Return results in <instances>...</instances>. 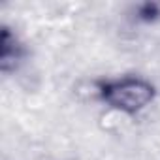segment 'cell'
I'll return each mask as SVG.
<instances>
[{
	"instance_id": "1",
	"label": "cell",
	"mask_w": 160,
	"mask_h": 160,
	"mask_svg": "<svg viewBox=\"0 0 160 160\" xmlns=\"http://www.w3.org/2000/svg\"><path fill=\"white\" fill-rule=\"evenodd\" d=\"M100 96L119 113H138L151 104L154 89L139 77H124L102 85Z\"/></svg>"
},
{
	"instance_id": "2",
	"label": "cell",
	"mask_w": 160,
	"mask_h": 160,
	"mask_svg": "<svg viewBox=\"0 0 160 160\" xmlns=\"http://www.w3.org/2000/svg\"><path fill=\"white\" fill-rule=\"evenodd\" d=\"M19 57H21V53H19L15 36H12V32L8 28H4L2 38H0V64H2V70L8 72L10 68H15Z\"/></svg>"
}]
</instances>
